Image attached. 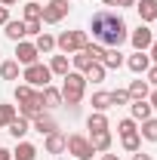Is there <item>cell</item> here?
Masks as SVG:
<instances>
[{
  "label": "cell",
  "instance_id": "6da1fadb",
  "mask_svg": "<svg viewBox=\"0 0 157 160\" xmlns=\"http://www.w3.org/2000/svg\"><path fill=\"white\" fill-rule=\"evenodd\" d=\"M89 31H93V37L99 40V46H105V49H111V46L120 49V43L129 40L126 22H123V16H117L114 9H99V12H93Z\"/></svg>",
  "mask_w": 157,
  "mask_h": 160
},
{
  "label": "cell",
  "instance_id": "7a4b0ae2",
  "mask_svg": "<svg viewBox=\"0 0 157 160\" xmlns=\"http://www.w3.org/2000/svg\"><path fill=\"white\" fill-rule=\"evenodd\" d=\"M62 80H65L62 83V102L71 105V108H77L80 99H83V92H86V77L80 71H68Z\"/></svg>",
  "mask_w": 157,
  "mask_h": 160
},
{
  "label": "cell",
  "instance_id": "3957f363",
  "mask_svg": "<svg viewBox=\"0 0 157 160\" xmlns=\"http://www.w3.org/2000/svg\"><path fill=\"white\" fill-rule=\"evenodd\" d=\"M86 43H89L86 31H62L59 37H56V49L65 52V56H74V52H80Z\"/></svg>",
  "mask_w": 157,
  "mask_h": 160
},
{
  "label": "cell",
  "instance_id": "277c9868",
  "mask_svg": "<svg viewBox=\"0 0 157 160\" xmlns=\"http://www.w3.org/2000/svg\"><path fill=\"white\" fill-rule=\"evenodd\" d=\"M25 83L28 86H34V89H43V86H49V80H53V71H49V65H43V62H34V65H28L25 68Z\"/></svg>",
  "mask_w": 157,
  "mask_h": 160
},
{
  "label": "cell",
  "instance_id": "5b68a950",
  "mask_svg": "<svg viewBox=\"0 0 157 160\" xmlns=\"http://www.w3.org/2000/svg\"><path fill=\"white\" fill-rule=\"evenodd\" d=\"M65 151H68V154H74L77 160H89L93 154H96V148L89 145V139H86V136H80V132L65 136Z\"/></svg>",
  "mask_w": 157,
  "mask_h": 160
},
{
  "label": "cell",
  "instance_id": "8992f818",
  "mask_svg": "<svg viewBox=\"0 0 157 160\" xmlns=\"http://www.w3.org/2000/svg\"><path fill=\"white\" fill-rule=\"evenodd\" d=\"M65 16H68V0H49V3L43 6L40 22H46V25H59Z\"/></svg>",
  "mask_w": 157,
  "mask_h": 160
},
{
  "label": "cell",
  "instance_id": "52a82bcc",
  "mask_svg": "<svg viewBox=\"0 0 157 160\" xmlns=\"http://www.w3.org/2000/svg\"><path fill=\"white\" fill-rule=\"evenodd\" d=\"M129 43L136 46V52H148V49H151V43H154V34H151V28H148V25H139L136 31L129 34Z\"/></svg>",
  "mask_w": 157,
  "mask_h": 160
},
{
  "label": "cell",
  "instance_id": "ba28073f",
  "mask_svg": "<svg viewBox=\"0 0 157 160\" xmlns=\"http://www.w3.org/2000/svg\"><path fill=\"white\" fill-rule=\"evenodd\" d=\"M37 46H34V43H25V40H19V43H16V62H19V65H25V68H28V65H34V62H37Z\"/></svg>",
  "mask_w": 157,
  "mask_h": 160
},
{
  "label": "cell",
  "instance_id": "9c48e42d",
  "mask_svg": "<svg viewBox=\"0 0 157 160\" xmlns=\"http://www.w3.org/2000/svg\"><path fill=\"white\" fill-rule=\"evenodd\" d=\"M123 65H126L133 74H145V71L151 68V56H148V52H133V56L123 62Z\"/></svg>",
  "mask_w": 157,
  "mask_h": 160
},
{
  "label": "cell",
  "instance_id": "30bf717a",
  "mask_svg": "<svg viewBox=\"0 0 157 160\" xmlns=\"http://www.w3.org/2000/svg\"><path fill=\"white\" fill-rule=\"evenodd\" d=\"M89 145L96 151H111V129H99V132H89Z\"/></svg>",
  "mask_w": 157,
  "mask_h": 160
},
{
  "label": "cell",
  "instance_id": "8fae6325",
  "mask_svg": "<svg viewBox=\"0 0 157 160\" xmlns=\"http://www.w3.org/2000/svg\"><path fill=\"white\" fill-rule=\"evenodd\" d=\"M136 9H139V16H142V25H148V22L157 19V0H136Z\"/></svg>",
  "mask_w": 157,
  "mask_h": 160
},
{
  "label": "cell",
  "instance_id": "7c38bea8",
  "mask_svg": "<svg viewBox=\"0 0 157 160\" xmlns=\"http://www.w3.org/2000/svg\"><path fill=\"white\" fill-rule=\"evenodd\" d=\"M129 111H133V120H148L151 114H154V108H151V102H148V99H133Z\"/></svg>",
  "mask_w": 157,
  "mask_h": 160
},
{
  "label": "cell",
  "instance_id": "4fadbf2b",
  "mask_svg": "<svg viewBox=\"0 0 157 160\" xmlns=\"http://www.w3.org/2000/svg\"><path fill=\"white\" fill-rule=\"evenodd\" d=\"M31 126L37 129L40 136H49V132H56V129H59V126H56V120L49 117V114H40V117H34V120H31Z\"/></svg>",
  "mask_w": 157,
  "mask_h": 160
},
{
  "label": "cell",
  "instance_id": "5bb4252c",
  "mask_svg": "<svg viewBox=\"0 0 157 160\" xmlns=\"http://www.w3.org/2000/svg\"><path fill=\"white\" fill-rule=\"evenodd\" d=\"M3 34L13 40V43H19V40H25V22H16V19H9L6 25H3Z\"/></svg>",
  "mask_w": 157,
  "mask_h": 160
},
{
  "label": "cell",
  "instance_id": "9a60e30c",
  "mask_svg": "<svg viewBox=\"0 0 157 160\" xmlns=\"http://www.w3.org/2000/svg\"><path fill=\"white\" fill-rule=\"evenodd\" d=\"M40 96H43V108H59L62 105V89H56V86H43Z\"/></svg>",
  "mask_w": 157,
  "mask_h": 160
},
{
  "label": "cell",
  "instance_id": "2e32d148",
  "mask_svg": "<svg viewBox=\"0 0 157 160\" xmlns=\"http://www.w3.org/2000/svg\"><path fill=\"white\" fill-rule=\"evenodd\" d=\"M6 129H9V136H13V139H25V136H28V129H31V120H25V117H16L13 120V123H9V126H6Z\"/></svg>",
  "mask_w": 157,
  "mask_h": 160
},
{
  "label": "cell",
  "instance_id": "e0dca14e",
  "mask_svg": "<svg viewBox=\"0 0 157 160\" xmlns=\"http://www.w3.org/2000/svg\"><path fill=\"white\" fill-rule=\"evenodd\" d=\"M102 65H105V68H111V71H114V68H120V65H123V52H120L117 46L105 49V56H102Z\"/></svg>",
  "mask_w": 157,
  "mask_h": 160
},
{
  "label": "cell",
  "instance_id": "ac0fdd59",
  "mask_svg": "<svg viewBox=\"0 0 157 160\" xmlns=\"http://www.w3.org/2000/svg\"><path fill=\"white\" fill-rule=\"evenodd\" d=\"M148 86H151L148 80H133L126 92H129V99H148V96H151V89H148Z\"/></svg>",
  "mask_w": 157,
  "mask_h": 160
},
{
  "label": "cell",
  "instance_id": "d6986e66",
  "mask_svg": "<svg viewBox=\"0 0 157 160\" xmlns=\"http://www.w3.org/2000/svg\"><path fill=\"white\" fill-rule=\"evenodd\" d=\"M22 16H25L22 22H40V16H43V6H40L37 0H28V3H25V9H22Z\"/></svg>",
  "mask_w": 157,
  "mask_h": 160
},
{
  "label": "cell",
  "instance_id": "ffe728a7",
  "mask_svg": "<svg viewBox=\"0 0 157 160\" xmlns=\"http://www.w3.org/2000/svg\"><path fill=\"white\" fill-rule=\"evenodd\" d=\"M46 151H49V154H62V151H65V136H62L59 129L46 136Z\"/></svg>",
  "mask_w": 157,
  "mask_h": 160
},
{
  "label": "cell",
  "instance_id": "44dd1931",
  "mask_svg": "<svg viewBox=\"0 0 157 160\" xmlns=\"http://www.w3.org/2000/svg\"><path fill=\"white\" fill-rule=\"evenodd\" d=\"M37 157V148L31 142H19V148L13 151V160H34Z\"/></svg>",
  "mask_w": 157,
  "mask_h": 160
},
{
  "label": "cell",
  "instance_id": "7402d4cb",
  "mask_svg": "<svg viewBox=\"0 0 157 160\" xmlns=\"http://www.w3.org/2000/svg\"><path fill=\"white\" fill-rule=\"evenodd\" d=\"M86 129H89V132H99V129H108V117H105L102 111H93V114L86 117Z\"/></svg>",
  "mask_w": 157,
  "mask_h": 160
},
{
  "label": "cell",
  "instance_id": "603a6c76",
  "mask_svg": "<svg viewBox=\"0 0 157 160\" xmlns=\"http://www.w3.org/2000/svg\"><path fill=\"white\" fill-rule=\"evenodd\" d=\"M19 68H22V65H19L16 59L3 62V65H0V77H3V80H19V74H22Z\"/></svg>",
  "mask_w": 157,
  "mask_h": 160
},
{
  "label": "cell",
  "instance_id": "cb8c5ba5",
  "mask_svg": "<svg viewBox=\"0 0 157 160\" xmlns=\"http://www.w3.org/2000/svg\"><path fill=\"white\" fill-rule=\"evenodd\" d=\"M34 46H37V52H53V49H56V37L46 34V31H40L37 40H34Z\"/></svg>",
  "mask_w": 157,
  "mask_h": 160
},
{
  "label": "cell",
  "instance_id": "d4e9b609",
  "mask_svg": "<svg viewBox=\"0 0 157 160\" xmlns=\"http://www.w3.org/2000/svg\"><path fill=\"white\" fill-rule=\"evenodd\" d=\"M139 136H142V139H148V142H157V120H154V117L142 120V129H139Z\"/></svg>",
  "mask_w": 157,
  "mask_h": 160
},
{
  "label": "cell",
  "instance_id": "484cf974",
  "mask_svg": "<svg viewBox=\"0 0 157 160\" xmlns=\"http://www.w3.org/2000/svg\"><path fill=\"white\" fill-rule=\"evenodd\" d=\"M49 71H53V74H59V77H65V74H68V56H65V52H62V56H53Z\"/></svg>",
  "mask_w": 157,
  "mask_h": 160
},
{
  "label": "cell",
  "instance_id": "4316f807",
  "mask_svg": "<svg viewBox=\"0 0 157 160\" xmlns=\"http://www.w3.org/2000/svg\"><path fill=\"white\" fill-rule=\"evenodd\" d=\"M105 71H108V68H105L102 62H93V65H89V71H86L83 77L93 80V83H102V80H105Z\"/></svg>",
  "mask_w": 157,
  "mask_h": 160
},
{
  "label": "cell",
  "instance_id": "83f0119b",
  "mask_svg": "<svg viewBox=\"0 0 157 160\" xmlns=\"http://www.w3.org/2000/svg\"><path fill=\"white\" fill-rule=\"evenodd\" d=\"M93 108L105 114V111L111 108V92H93Z\"/></svg>",
  "mask_w": 157,
  "mask_h": 160
},
{
  "label": "cell",
  "instance_id": "f1b7e54d",
  "mask_svg": "<svg viewBox=\"0 0 157 160\" xmlns=\"http://www.w3.org/2000/svg\"><path fill=\"white\" fill-rule=\"evenodd\" d=\"M34 92H37L34 86L22 83V86H16V102H19V105H25V102H31V99H34Z\"/></svg>",
  "mask_w": 157,
  "mask_h": 160
},
{
  "label": "cell",
  "instance_id": "f546056e",
  "mask_svg": "<svg viewBox=\"0 0 157 160\" xmlns=\"http://www.w3.org/2000/svg\"><path fill=\"white\" fill-rule=\"evenodd\" d=\"M120 139H123V148L133 151V154L142 148V136H139V129H136V132H129V136H120Z\"/></svg>",
  "mask_w": 157,
  "mask_h": 160
},
{
  "label": "cell",
  "instance_id": "4dcf8cb0",
  "mask_svg": "<svg viewBox=\"0 0 157 160\" xmlns=\"http://www.w3.org/2000/svg\"><path fill=\"white\" fill-rule=\"evenodd\" d=\"M16 117H19L16 114V105H0V126H9Z\"/></svg>",
  "mask_w": 157,
  "mask_h": 160
},
{
  "label": "cell",
  "instance_id": "1f68e13d",
  "mask_svg": "<svg viewBox=\"0 0 157 160\" xmlns=\"http://www.w3.org/2000/svg\"><path fill=\"white\" fill-rule=\"evenodd\" d=\"M89 65H93V59H89L83 49H80V52H74V68H77L80 74H86V71H89Z\"/></svg>",
  "mask_w": 157,
  "mask_h": 160
},
{
  "label": "cell",
  "instance_id": "d6a6232c",
  "mask_svg": "<svg viewBox=\"0 0 157 160\" xmlns=\"http://www.w3.org/2000/svg\"><path fill=\"white\" fill-rule=\"evenodd\" d=\"M83 52H86L93 62H102V56H105V46H99V43H86V46H83Z\"/></svg>",
  "mask_w": 157,
  "mask_h": 160
},
{
  "label": "cell",
  "instance_id": "836d02e7",
  "mask_svg": "<svg viewBox=\"0 0 157 160\" xmlns=\"http://www.w3.org/2000/svg\"><path fill=\"white\" fill-rule=\"evenodd\" d=\"M117 132H120V136H129V132H136V120H129V117L120 120V123H117Z\"/></svg>",
  "mask_w": 157,
  "mask_h": 160
},
{
  "label": "cell",
  "instance_id": "e575fe53",
  "mask_svg": "<svg viewBox=\"0 0 157 160\" xmlns=\"http://www.w3.org/2000/svg\"><path fill=\"white\" fill-rule=\"evenodd\" d=\"M126 102H129V92L126 89H114L111 92V105H126Z\"/></svg>",
  "mask_w": 157,
  "mask_h": 160
},
{
  "label": "cell",
  "instance_id": "d590c367",
  "mask_svg": "<svg viewBox=\"0 0 157 160\" xmlns=\"http://www.w3.org/2000/svg\"><path fill=\"white\" fill-rule=\"evenodd\" d=\"M43 22H25V34H40Z\"/></svg>",
  "mask_w": 157,
  "mask_h": 160
},
{
  "label": "cell",
  "instance_id": "8d00e7d4",
  "mask_svg": "<svg viewBox=\"0 0 157 160\" xmlns=\"http://www.w3.org/2000/svg\"><path fill=\"white\" fill-rule=\"evenodd\" d=\"M145 74H148V83H154V86H157V65H151Z\"/></svg>",
  "mask_w": 157,
  "mask_h": 160
},
{
  "label": "cell",
  "instance_id": "74e56055",
  "mask_svg": "<svg viewBox=\"0 0 157 160\" xmlns=\"http://www.w3.org/2000/svg\"><path fill=\"white\" fill-rule=\"evenodd\" d=\"M9 22V6H0V25H6Z\"/></svg>",
  "mask_w": 157,
  "mask_h": 160
},
{
  "label": "cell",
  "instance_id": "f35d334b",
  "mask_svg": "<svg viewBox=\"0 0 157 160\" xmlns=\"http://www.w3.org/2000/svg\"><path fill=\"white\" fill-rule=\"evenodd\" d=\"M148 56H151V65H157V40L151 43V49H148Z\"/></svg>",
  "mask_w": 157,
  "mask_h": 160
},
{
  "label": "cell",
  "instance_id": "ab89813d",
  "mask_svg": "<svg viewBox=\"0 0 157 160\" xmlns=\"http://www.w3.org/2000/svg\"><path fill=\"white\" fill-rule=\"evenodd\" d=\"M133 160H151V154H145V151H142V148H139L136 154H133Z\"/></svg>",
  "mask_w": 157,
  "mask_h": 160
},
{
  "label": "cell",
  "instance_id": "60d3db41",
  "mask_svg": "<svg viewBox=\"0 0 157 160\" xmlns=\"http://www.w3.org/2000/svg\"><path fill=\"white\" fill-rule=\"evenodd\" d=\"M0 160H13V151H6V148H0Z\"/></svg>",
  "mask_w": 157,
  "mask_h": 160
},
{
  "label": "cell",
  "instance_id": "b9f144b4",
  "mask_svg": "<svg viewBox=\"0 0 157 160\" xmlns=\"http://www.w3.org/2000/svg\"><path fill=\"white\" fill-rule=\"evenodd\" d=\"M148 102H151V108H154V111H157V89H154V92H151V96H148Z\"/></svg>",
  "mask_w": 157,
  "mask_h": 160
},
{
  "label": "cell",
  "instance_id": "7bdbcfd3",
  "mask_svg": "<svg viewBox=\"0 0 157 160\" xmlns=\"http://www.w3.org/2000/svg\"><path fill=\"white\" fill-rule=\"evenodd\" d=\"M117 6H136V0H117Z\"/></svg>",
  "mask_w": 157,
  "mask_h": 160
},
{
  "label": "cell",
  "instance_id": "ee69618b",
  "mask_svg": "<svg viewBox=\"0 0 157 160\" xmlns=\"http://www.w3.org/2000/svg\"><path fill=\"white\" fill-rule=\"evenodd\" d=\"M102 160H120L117 154H108V151H105V154H102Z\"/></svg>",
  "mask_w": 157,
  "mask_h": 160
},
{
  "label": "cell",
  "instance_id": "f6af8a7d",
  "mask_svg": "<svg viewBox=\"0 0 157 160\" xmlns=\"http://www.w3.org/2000/svg\"><path fill=\"white\" fill-rule=\"evenodd\" d=\"M102 3H105V6H117V0H102Z\"/></svg>",
  "mask_w": 157,
  "mask_h": 160
},
{
  "label": "cell",
  "instance_id": "bcb514c9",
  "mask_svg": "<svg viewBox=\"0 0 157 160\" xmlns=\"http://www.w3.org/2000/svg\"><path fill=\"white\" fill-rule=\"evenodd\" d=\"M13 3H16V0H0V6H13Z\"/></svg>",
  "mask_w": 157,
  "mask_h": 160
}]
</instances>
